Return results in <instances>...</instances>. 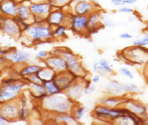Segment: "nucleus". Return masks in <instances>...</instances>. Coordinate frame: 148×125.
<instances>
[{
	"label": "nucleus",
	"mask_w": 148,
	"mask_h": 125,
	"mask_svg": "<svg viewBox=\"0 0 148 125\" xmlns=\"http://www.w3.org/2000/svg\"><path fill=\"white\" fill-rule=\"evenodd\" d=\"M42 106L47 110L53 111L59 114L70 113L73 111V100L67 94L60 93L47 95L43 99Z\"/></svg>",
	"instance_id": "f257e3e1"
},
{
	"label": "nucleus",
	"mask_w": 148,
	"mask_h": 125,
	"mask_svg": "<svg viewBox=\"0 0 148 125\" xmlns=\"http://www.w3.org/2000/svg\"><path fill=\"white\" fill-rule=\"evenodd\" d=\"M25 32L28 37L36 41L48 40L54 37L53 31L49 24L29 26L26 29Z\"/></svg>",
	"instance_id": "f03ea898"
},
{
	"label": "nucleus",
	"mask_w": 148,
	"mask_h": 125,
	"mask_svg": "<svg viewBox=\"0 0 148 125\" xmlns=\"http://www.w3.org/2000/svg\"><path fill=\"white\" fill-rule=\"evenodd\" d=\"M59 55L62 56L66 60L68 65V70L70 72L77 77L83 75L84 73V69L81 65L80 60L71 51H62Z\"/></svg>",
	"instance_id": "7ed1b4c3"
},
{
	"label": "nucleus",
	"mask_w": 148,
	"mask_h": 125,
	"mask_svg": "<svg viewBox=\"0 0 148 125\" xmlns=\"http://www.w3.org/2000/svg\"><path fill=\"white\" fill-rule=\"evenodd\" d=\"M24 86L23 83L5 85L0 90V101H7L16 98L21 93Z\"/></svg>",
	"instance_id": "20e7f679"
},
{
	"label": "nucleus",
	"mask_w": 148,
	"mask_h": 125,
	"mask_svg": "<svg viewBox=\"0 0 148 125\" xmlns=\"http://www.w3.org/2000/svg\"><path fill=\"white\" fill-rule=\"evenodd\" d=\"M94 113L98 118L115 120L123 113L121 109L109 107L103 105H98L94 110Z\"/></svg>",
	"instance_id": "39448f33"
},
{
	"label": "nucleus",
	"mask_w": 148,
	"mask_h": 125,
	"mask_svg": "<svg viewBox=\"0 0 148 125\" xmlns=\"http://www.w3.org/2000/svg\"><path fill=\"white\" fill-rule=\"evenodd\" d=\"M70 25L73 31L80 33L88 31V16L77 14H71L69 18Z\"/></svg>",
	"instance_id": "423d86ee"
},
{
	"label": "nucleus",
	"mask_w": 148,
	"mask_h": 125,
	"mask_svg": "<svg viewBox=\"0 0 148 125\" xmlns=\"http://www.w3.org/2000/svg\"><path fill=\"white\" fill-rule=\"evenodd\" d=\"M47 67L53 69L57 73L68 71V65L66 60L60 55H53L45 58Z\"/></svg>",
	"instance_id": "0eeeda50"
},
{
	"label": "nucleus",
	"mask_w": 148,
	"mask_h": 125,
	"mask_svg": "<svg viewBox=\"0 0 148 125\" xmlns=\"http://www.w3.org/2000/svg\"><path fill=\"white\" fill-rule=\"evenodd\" d=\"M66 71L59 73L58 74L57 73L56 78L53 80L62 92L64 90H67L75 82V79L77 77L76 75H73L68 70V73H66Z\"/></svg>",
	"instance_id": "6e6552de"
},
{
	"label": "nucleus",
	"mask_w": 148,
	"mask_h": 125,
	"mask_svg": "<svg viewBox=\"0 0 148 125\" xmlns=\"http://www.w3.org/2000/svg\"><path fill=\"white\" fill-rule=\"evenodd\" d=\"M47 22L50 26H59L65 24L67 22V14L63 10L57 9L51 10L47 17Z\"/></svg>",
	"instance_id": "1a4fd4ad"
},
{
	"label": "nucleus",
	"mask_w": 148,
	"mask_h": 125,
	"mask_svg": "<svg viewBox=\"0 0 148 125\" xmlns=\"http://www.w3.org/2000/svg\"><path fill=\"white\" fill-rule=\"evenodd\" d=\"M52 6L53 5L49 2H38L32 3L29 7L34 16L47 17L52 10Z\"/></svg>",
	"instance_id": "9d476101"
},
{
	"label": "nucleus",
	"mask_w": 148,
	"mask_h": 125,
	"mask_svg": "<svg viewBox=\"0 0 148 125\" xmlns=\"http://www.w3.org/2000/svg\"><path fill=\"white\" fill-rule=\"evenodd\" d=\"M94 10H95L94 3L89 2L86 0H82L74 5V12L77 14L88 16Z\"/></svg>",
	"instance_id": "9b49d317"
},
{
	"label": "nucleus",
	"mask_w": 148,
	"mask_h": 125,
	"mask_svg": "<svg viewBox=\"0 0 148 125\" xmlns=\"http://www.w3.org/2000/svg\"><path fill=\"white\" fill-rule=\"evenodd\" d=\"M85 86V85L81 82H74L73 84L67 90L66 94L72 100L79 99L84 92Z\"/></svg>",
	"instance_id": "f8f14e48"
},
{
	"label": "nucleus",
	"mask_w": 148,
	"mask_h": 125,
	"mask_svg": "<svg viewBox=\"0 0 148 125\" xmlns=\"http://www.w3.org/2000/svg\"><path fill=\"white\" fill-rule=\"evenodd\" d=\"M18 5L13 0H5L0 4V9L5 14L11 16L16 15V10Z\"/></svg>",
	"instance_id": "ddd939ff"
},
{
	"label": "nucleus",
	"mask_w": 148,
	"mask_h": 125,
	"mask_svg": "<svg viewBox=\"0 0 148 125\" xmlns=\"http://www.w3.org/2000/svg\"><path fill=\"white\" fill-rule=\"evenodd\" d=\"M3 29L10 35H16L21 32V28L19 24L16 20L10 18L5 20L3 24Z\"/></svg>",
	"instance_id": "4468645a"
},
{
	"label": "nucleus",
	"mask_w": 148,
	"mask_h": 125,
	"mask_svg": "<svg viewBox=\"0 0 148 125\" xmlns=\"http://www.w3.org/2000/svg\"><path fill=\"white\" fill-rule=\"evenodd\" d=\"M101 14L98 10H94L88 16V31L96 29L99 26Z\"/></svg>",
	"instance_id": "2eb2a0df"
},
{
	"label": "nucleus",
	"mask_w": 148,
	"mask_h": 125,
	"mask_svg": "<svg viewBox=\"0 0 148 125\" xmlns=\"http://www.w3.org/2000/svg\"><path fill=\"white\" fill-rule=\"evenodd\" d=\"M126 108L130 110L133 114L136 115H143L146 112V108L145 106L141 105V104L136 103L133 101H125Z\"/></svg>",
	"instance_id": "dca6fc26"
},
{
	"label": "nucleus",
	"mask_w": 148,
	"mask_h": 125,
	"mask_svg": "<svg viewBox=\"0 0 148 125\" xmlns=\"http://www.w3.org/2000/svg\"><path fill=\"white\" fill-rule=\"evenodd\" d=\"M16 15L17 17L24 20L25 22L29 20L34 16L31 10H30V7L23 4H20L18 5L16 10Z\"/></svg>",
	"instance_id": "f3484780"
},
{
	"label": "nucleus",
	"mask_w": 148,
	"mask_h": 125,
	"mask_svg": "<svg viewBox=\"0 0 148 125\" xmlns=\"http://www.w3.org/2000/svg\"><path fill=\"white\" fill-rule=\"evenodd\" d=\"M30 89H31L32 94L35 96H36L37 98H42V99H44L45 97H46L48 95L43 84L31 82V84H30Z\"/></svg>",
	"instance_id": "a211bd4d"
},
{
	"label": "nucleus",
	"mask_w": 148,
	"mask_h": 125,
	"mask_svg": "<svg viewBox=\"0 0 148 125\" xmlns=\"http://www.w3.org/2000/svg\"><path fill=\"white\" fill-rule=\"evenodd\" d=\"M57 72L52 69L51 68L47 67L45 68H42L40 70L37 74L39 75V77L42 79L43 82L45 81H50V80H54L57 75Z\"/></svg>",
	"instance_id": "6ab92c4d"
},
{
	"label": "nucleus",
	"mask_w": 148,
	"mask_h": 125,
	"mask_svg": "<svg viewBox=\"0 0 148 125\" xmlns=\"http://www.w3.org/2000/svg\"><path fill=\"white\" fill-rule=\"evenodd\" d=\"M19 113L20 110L14 105L4 106L1 111V115L4 118H15L17 116H19Z\"/></svg>",
	"instance_id": "aec40b11"
},
{
	"label": "nucleus",
	"mask_w": 148,
	"mask_h": 125,
	"mask_svg": "<svg viewBox=\"0 0 148 125\" xmlns=\"http://www.w3.org/2000/svg\"><path fill=\"white\" fill-rule=\"evenodd\" d=\"M6 57L14 62H22L29 58V54L24 51H16L8 54Z\"/></svg>",
	"instance_id": "412c9836"
},
{
	"label": "nucleus",
	"mask_w": 148,
	"mask_h": 125,
	"mask_svg": "<svg viewBox=\"0 0 148 125\" xmlns=\"http://www.w3.org/2000/svg\"><path fill=\"white\" fill-rule=\"evenodd\" d=\"M43 85H44L45 90H46L48 95H53V94L62 92L60 88H59V86L56 84V82L53 80L45 81V82H43Z\"/></svg>",
	"instance_id": "4be33fe9"
},
{
	"label": "nucleus",
	"mask_w": 148,
	"mask_h": 125,
	"mask_svg": "<svg viewBox=\"0 0 148 125\" xmlns=\"http://www.w3.org/2000/svg\"><path fill=\"white\" fill-rule=\"evenodd\" d=\"M56 120L58 122H65L66 124H75L77 122L75 115H71L69 113L60 114L56 117Z\"/></svg>",
	"instance_id": "5701e85b"
},
{
	"label": "nucleus",
	"mask_w": 148,
	"mask_h": 125,
	"mask_svg": "<svg viewBox=\"0 0 148 125\" xmlns=\"http://www.w3.org/2000/svg\"><path fill=\"white\" fill-rule=\"evenodd\" d=\"M121 100L116 97L104 98L100 101V104L109 107H116L121 103Z\"/></svg>",
	"instance_id": "b1692460"
},
{
	"label": "nucleus",
	"mask_w": 148,
	"mask_h": 125,
	"mask_svg": "<svg viewBox=\"0 0 148 125\" xmlns=\"http://www.w3.org/2000/svg\"><path fill=\"white\" fill-rule=\"evenodd\" d=\"M108 88L113 92L114 95H121L124 92L123 85L119 84L117 81L112 82L108 85Z\"/></svg>",
	"instance_id": "393cba45"
},
{
	"label": "nucleus",
	"mask_w": 148,
	"mask_h": 125,
	"mask_svg": "<svg viewBox=\"0 0 148 125\" xmlns=\"http://www.w3.org/2000/svg\"><path fill=\"white\" fill-rule=\"evenodd\" d=\"M42 69V67L38 65H29L24 67L21 71V75L22 76H28L35 73H37Z\"/></svg>",
	"instance_id": "a878e982"
},
{
	"label": "nucleus",
	"mask_w": 148,
	"mask_h": 125,
	"mask_svg": "<svg viewBox=\"0 0 148 125\" xmlns=\"http://www.w3.org/2000/svg\"><path fill=\"white\" fill-rule=\"evenodd\" d=\"M67 30V26L65 24H61V25L57 26L53 31L54 37H65L66 35V31Z\"/></svg>",
	"instance_id": "bb28decb"
},
{
	"label": "nucleus",
	"mask_w": 148,
	"mask_h": 125,
	"mask_svg": "<svg viewBox=\"0 0 148 125\" xmlns=\"http://www.w3.org/2000/svg\"><path fill=\"white\" fill-rule=\"evenodd\" d=\"M88 111L89 109L88 107H84V106L77 107V108L75 109V115H75V117L77 120H81V119L83 118V116L85 115V113L88 112Z\"/></svg>",
	"instance_id": "cd10ccee"
},
{
	"label": "nucleus",
	"mask_w": 148,
	"mask_h": 125,
	"mask_svg": "<svg viewBox=\"0 0 148 125\" xmlns=\"http://www.w3.org/2000/svg\"><path fill=\"white\" fill-rule=\"evenodd\" d=\"M100 65L102 66V69H104V71H105L106 73H111L113 72V70H112V66L109 65V63L108 61L104 58H102L99 61Z\"/></svg>",
	"instance_id": "c85d7f7f"
},
{
	"label": "nucleus",
	"mask_w": 148,
	"mask_h": 125,
	"mask_svg": "<svg viewBox=\"0 0 148 125\" xmlns=\"http://www.w3.org/2000/svg\"><path fill=\"white\" fill-rule=\"evenodd\" d=\"M71 1L72 0H51V3L53 6L61 7L69 4Z\"/></svg>",
	"instance_id": "c756f323"
},
{
	"label": "nucleus",
	"mask_w": 148,
	"mask_h": 125,
	"mask_svg": "<svg viewBox=\"0 0 148 125\" xmlns=\"http://www.w3.org/2000/svg\"><path fill=\"white\" fill-rule=\"evenodd\" d=\"M124 91L126 92H138L139 91V88L134 84H126L123 85Z\"/></svg>",
	"instance_id": "7c9ffc66"
},
{
	"label": "nucleus",
	"mask_w": 148,
	"mask_h": 125,
	"mask_svg": "<svg viewBox=\"0 0 148 125\" xmlns=\"http://www.w3.org/2000/svg\"><path fill=\"white\" fill-rule=\"evenodd\" d=\"M132 44L134 46H145L148 45V37H144L143 38L137 39L133 41Z\"/></svg>",
	"instance_id": "2f4dec72"
},
{
	"label": "nucleus",
	"mask_w": 148,
	"mask_h": 125,
	"mask_svg": "<svg viewBox=\"0 0 148 125\" xmlns=\"http://www.w3.org/2000/svg\"><path fill=\"white\" fill-rule=\"evenodd\" d=\"M119 72H120L121 74L124 76H126L127 77L130 79H133L134 78V75L131 71L129 70L128 68L126 67H121L119 69Z\"/></svg>",
	"instance_id": "473e14b6"
},
{
	"label": "nucleus",
	"mask_w": 148,
	"mask_h": 125,
	"mask_svg": "<svg viewBox=\"0 0 148 125\" xmlns=\"http://www.w3.org/2000/svg\"><path fill=\"white\" fill-rule=\"evenodd\" d=\"M93 69L95 72L100 73V74H105V71H104V69H102V66L100 65L99 62H95L94 64H93Z\"/></svg>",
	"instance_id": "72a5a7b5"
},
{
	"label": "nucleus",
	"mask_w": 148,
	"mask_h": 125,
	"mask_svg": "<svg viewBox=\"0 0 148 125\" xmlns=\"http://www.w3.org/2000/svg\"><path fill=\"white\" fill-rule=\"evenodd\" d=\"M95 86L94 84H91V83L89 82L88 84H86V86H85L84 89V93L85 94H90L93 92L95 90Z\"/></svg>",
	"instance_id": "f704fd0d"
},
{
	"label": "nucleus",
	"mask_w": 148,
	"mask_h": 125,
	"mask_svg": "<svg viewBox=\"0 0 148 125\" xmlns=\"http://www.w3.org/2000/svg\"><path fill=\"white\" fill-rule=\"evenodd\" d=\"M29 79L31 82H35V83H39V84H43V81L42 79L39 77V75L37 73L35 74L31 75L29 76Z\"/></svg>",
	"instance_id": "c9c22d12"
},
{
	"label": "nucleus",
	"mask_w": 148,
	"mask_h": 125,
	"mask_svg": "<svg viewBox=\"0 0 148 125\" xmlns=\"http://www.w3.org/2000/svg\"><path fill=\"white\" fill-rule=\"evenodd\" d=\"M118 11L119 12H122V13H128V14H130V13H133L134 12V9L131 8L130 7H127V6H121L120 8L119 9Z\"/></svg>",
	"instance_id": "e433bc0d"
},
{
	"label": "nucleus",
	"mask_w": 148,
	"mask_h": 125,
	"mask_svg": "<svg viewBox=\"0 0 148 125\" xmlns=\"http://www.w3.org/2000/svg\"><path fill=\"white\" fill-rule=\"evenodd\" d=\"M48 52H47L46 50H41L38 52L36 54V58H42V59H45L47 57H48Z\"/></svg>",
	"instance_id": "4c0bfd02"
},
{
	"label": "nucleus",
	"mask_w": 148,
	"mask_h": 125,
	"mask_svg": "<svg viewBox=\"0 0 148 125\" xmlns=\"http://www.w3.org/2000/svg\"><path fill=\"white\" fill-rule=\"evenodd\" d=\"M111 1L113 5H116V6L121 7L126 5L124 0H111Z\"/></svg>",
	"instance_id": "58836bf2"
},
{
	"label": "nucleus",
	"mask_w": 148,
	"mask_h": 125,
	"mask_svg": "<svg viewBox=\"0 0 148 125\" xmlns=\"http://www.w3.org/2000/svg\"><path fill=\"white\" fill-rule=\"evenodd\" d=\"M119 37L121 39H132L133 36L131 35V34L128 33H122L119 35Z\"/></svg>",
	"instance_id": "ea45409f"
},
{
	"label": "nucleus",
	"mask_w": 148,
	"mask_h": 125,
	"mask_svg": "<svg viewBox=\"0 0 148 125\" xmlns=\"http://www.w3.org/2000/svg\"><path fill=\"white\" fill-rule=\"evenodd\" d=\"M100 80V75H94V77H92V82H94V84H96V83H98Z\"/></svg>",
	"instance_id": "a19ab883"
},
{
	"label": "nucleus",
	"mask_w": 148,
	"mask_h": 125,
	"mask_svg": "<svg viewBox=\"0 0 148 125\" xmlns=\"http://www.w3.org/2000/svg\"><path fill=\"white\" fill-rule=\"evenodd\" d=\"M125 3L126 5H130V4H133V3H135L138 0H124Z\"/></svg>",
	"instance_id": "79ce46f5"
},
{
	"label": "nucleus",
	"mask_w": 148,
	"mask_h": 125,
	"mask_svg": "<svg viewBox=\"0 0 148 125\" xmlns=\"http://www.w3.org/2000/svg\"><path fill=\"white\" fill-rule=\"evenodd\" d=\"M4 122H5V118H3L1 115H0V124H4Z\"/></svg>",
	"instance_id": "37998d69"
},
{
	"label": "nucleus",
	"mask_w": 148,
	"mask_h": 125,
	"mask_svg": "<svg viewBox=\"0 0 148 125\" xmlns=\"http://www.w3.org/2000/svg\"><path fill=\"white\" fill-rule=\"evenodd\" d=\"M5 52H4V51H0V55L5 54Z\"/></svg>",
	"instance_id": "c03bdc74"
},
{
	"label": "nucleus",
	"mask_w": 148,
	"mask_h": 125,
	"mask_svg": "<svg viewBox=\"0 0 148 125\" xmlns=\"http://www.w3.org/2000/svg\"><path fill=\"white\" fill-rule=\"evenodd\" d=\"M145 37H148V33L147 34H146L145 35Z\"/></svg>",
	"instance_id": "a18cd8bd"
}]
</instances>
